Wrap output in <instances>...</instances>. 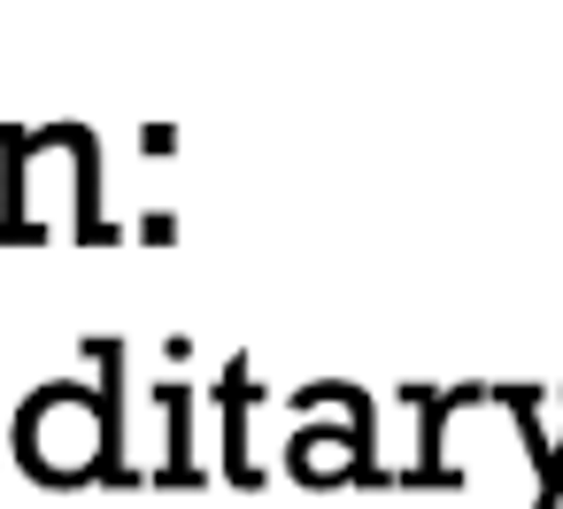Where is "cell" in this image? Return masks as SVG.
<instances>
[]
</instances>
